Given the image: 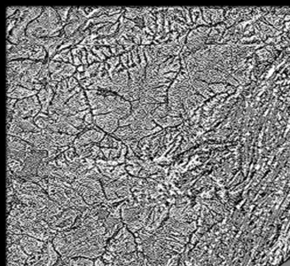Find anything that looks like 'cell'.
<instances>
[{"label": "cell", "mask_w": 290, "mask_h": 266, "mask_svg": "<svg viewBox=\"0 0 290 266\" xmlns=\"http://www.w3.org/2000/svg\"><path fill=\"white\" fill-rule=\"evenodd\" d=\"M66 80H67L68 86V89H69V91H72L79 85L77 80L75 78H74V77H71L66 79Z\"/></svg>", "instance_id": "9c48e42d"}, {"label": "cell", "mask_w": 290, "mask_h": 266, "mask_svg": "<svg viewBox=\"0 0 290 266\" xmlns=\"http://www.w3.org/2000/svg\"><path fill=\"white\" fill-rule=\"evenodd\" d=\"M100 49H101V52L104 54V56L106 57H109L111 56L112 52H111V50L108 48L106 47V46H101V47H100Z\"/></svg>", "instance_id": "9a60e30c"}, {"label": "cell", "mask_w": 290, "mask_h": 266, "mask_svg": "<svg viewBox=\"0 0 290 266\" xmlns=\"http://www.w3.org/2000/svg\"><path fill=\"white\" fill-rule=\"evenodd\" d=\"M91 51L92 53H94L95 55L96 54L98 58H99L100 60L103 61L106 59V57L104 56V54L101 52V49L99 48H96L95 46H93L92 48L91 49Z\"/></svg>", "instance_id": "8fae6325"}, {"label": "cell", "mask_w": 290, "mask_h": 266, "mask_svg": "<svg viewBox=\"0 0 290 266\" xmlns=\"http://www.w3.org/2000/svg\"><path fill=\"white\" fill-rule=\"evenodd\" d=\"M41 110L42 106L35 95L29 98L18 100L13 112L15 115L23 118H35L41 112Z\"/></svg>", "instance_id": "6da1fadb"}, {"label": "cell", "mask_w": 290, "mask_h": 266, "mask_svg": "<svg viewBox=\"0 0 290 266\" xmlns=\"http://www.w3.org/2000/svg\"><path fill=\"white\" fill-rule=\"evenodd\" d=\"M39 91L36 90H31L23 87L21 86H17L15 89L11 92L7 94L8 98L22 100L25 98H29L37 94Z\"/></svg>", "instance_id": "8992f818"}, {"label": "cell", "mask_w": 290, "mask_h": 266, "mask_svg": "<svg viewBox=\"0 0 290 266\" xmlns=\"http://www.w3.org/2000/svg\"><path fill=\"white\" fill-rule=\"evenodd\" d=\"M54 94V90L48 84L39 91L37 96L42 106L41 112L45 114L48 113V109L53 99Z\"/></svg>", "instance_id": "5b68a950"}, {"label": "cell", "mask_w": 290, "mask_h": 266, "mask_svg": "<svg viewBox=\"0 0 290 266\" xmlns=\"http://www.w3.org/2000/svg\"><path fill=\"white\" fill-rule=\"evenodd\" d=\"M91 112L87 113L86 115H85L84 120H83L84 122L86 123V124L87 125V126L94 124V115Z\"/></svg>", "instance_id": "4fadbf2b"}, {"label": "cell", "mask_w": 290, "mask_h": 266, "mask_svg": "<svg viewBox=\"0 0 290 266\" xmlns=\"http://www.w3.org/2000/svg\"><path fill=\"white\" fill-rule=\"evenodd\" d=\"M87 62L91 65L93 63H94V62H101V61L98 57H96L95 55L94 54V53L91 52V51H87Z\"/></svg>", "instance_id": "30bf717a"}, {"label": "cell", "mask_w": 290, "mask_h": 266, "mask_svg": "<svg viewBox=\"0 0 290 266\" xmlns=\"http://www.w3.org/2000/svg\"><path fill=\"white\" fill-rule=\"evenodd\" d=\"M73 57V64L75 65V66H81L82 65V63L81 60L80 59V58L79 57H78L77 56H72Z\"/></svg>", "instance_id": "2e32d148"}, {"label": "cell", "mask_w": 290, "mask_h": 266, "mask_svg": "<svg viewBox=\"0 0 290 266\" xmlns=\"http://www.w3.org/2000/svg\"><path fill=\"white\" fill-rule=\"evenodd\" d=\"M84 23H83L81 21H77V22H74L72 23H69L68 25H66L63 28V31L65 32V35L66 37H69L70 36H72V34L80 27L83 25Z\"/></svg>", "instance_id": "52a82bcc"}, {"label": "cell", "mask_w": 290, "mask_h": 266, "mask_svg": "<svg viewBox=\"0 0 290 266\" xmlns=\"http://www.w3.org/2000/svg\"><path fill=\"white\" fill-rule=\"evenodd\" d=\"M121 117L115 112L94 115V124L104 133L112 134L116 132Z\"/></svg>", "instance_id": "277c9868"}, {"label": "cell", "mask_w": 290, "mask_h": 266, "mask_svg": "<svg viewBox=\"0 0 290 266\" xmlns=\"http://www.w3.org/2000/svg\"><path fill=\"white\" fill-rule=\"evenodd\" d=\"M86 129V130L82 132L73 142L77 148L95 143H100L106 135L105 133L94 124L87 126Z\"/></svg>", "instance_id": "3957f363"}, {"label": "cell", "mask_w": 290, "mask_h": 266, "mask_svg": "<svg viewBox=\"0 0 290 266\" xmlns=\"http://www.w3.org/2000/svg\"><path fill=\"white\" fill-rule=\"evenodd\" d=\"M88 103L85 91L82 89L80 92L75 94L70 98L63 108L56 113L66 116L75 115L79 112L90 109V106Z\"/></svg>", "instance_id": "7a4b0ae2"}, {"label": "cell", "mask_w": 290, "mask_h": 266, "mask_svg": "<svg viewBox=\"0 0 290 266\" xmlns=\"http://www.w3.org/2000/svg\"><path fill=\"white\" fill-rule=\"evenodd\" d=\"M18 100L17 99H11V98H8L7 99V108H8V111L11 112L13 111L14 109V106Z\"/></svg>", "instance_id": "7c38bea8"}, {"label": "cell", "mask_w": 290, "mask_h": 266, "mask_svg": "<svg viewBox=\"0 0 290 266\" xmlns=\"http://www.w3.org/2000/svg\"><path fill=\"white\" fill-rule=\"evenodd\" d=\"M18 8L17 7H11V8H8L6 10V14H7V18H9L11 17H12L18 10Z\"/></svg>", "instance_id": "5bb4252c"}, {"label": "cell", "mask_w": 290, "mask_h": 266, "mask_svg": "<svg viewBox=\"0 0 290 266\" xmlns=\"http://www.w3.org/2000/svg\"><path fill=\"white\" fill-rule=\"evenodd\" d=\"M58 14L62 22L66 24L69 15V11L71 9L70 7L67 8H54Z\"/></svg>", "instance_id": "ba28073f"}]
</instances>
